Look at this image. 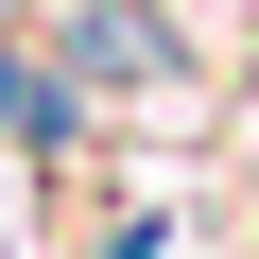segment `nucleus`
I'll return each instance as SVG.
<instances>
[{
  "mask_svg": "<svg viewBox=\"0 0 259 259\" xmlns=\"http://www.w3.org/2000/svg\"><path fill=\"white\" fill-rule=\"evenodd\" d=\"M0 259H18V242H0Z\"/></svg>",
  "mask_w": 259,
  "mask_h": 259,
  "instance_id": "nucleus-2",
  "label": "nucleus"
},
{
  "mask_svg": "<svg viewBox=\"0 0 259 259\" xmlns=\"http://www.w3.org/2000/svg\"><path fill=\"white\" fill-rule=\"evenodd\" d=\"M69 87H173V18L156 0H69Z\"/></svg>",
  "mask_w": 259,
  "mask_h": 259,
  "instance_id": "nucleus-1",
  "label": "nucleus"
}]
</instances>
